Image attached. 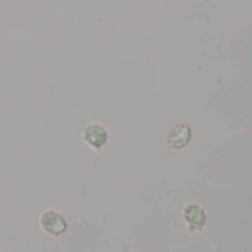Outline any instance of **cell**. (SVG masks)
Returning <instances> with one entry per match:
<instances>
[{"mask_svg": "<svg viewBox=\"0 0 252 252\" xmlns=\"http://www.w3.org/2000/svg\"><path fill=\"white\" fill-rule=\"evenodd\" d=\"M40 226L50 236H61L68 230V224L63 216L53 210H47L40 216Z\"/></svg>", "mask_w": 252, "mask_h": 252, "instance_id": "1", "label": "cell"}, {"mask_svg": "<svg viewBox=\"0 0 252 252\" xmlns=\"http://www.w3.org/2000/svg\"><path fill=\"white\" fill-rule=\"evenodd\" d=\"M109 139L108 130L96 123H90L83 128V140L93 149H102Z\"/></svg>", "mask_w": 252, "mask_h": 252, "instance_id": "2", "label": "cell"}, {"mask_svg": "<svg viewBox=\"0 0 252 252\" xmlns=\"http://www.w3.org/2000/svg\"><path fill=\"white\" fill-rule=\"evenodd\" d=\"M183 219H185V221H186V224L189 227V232H192V233L202 230V227L207 223L205 211L199 205H195V204H190V205H188L185 208Z\"/></svg>", "mask_w": 252, "mask_h": 252, "instance_id": "3", "label": "cell"}, {"mask_svg": "<svg viewBox=\"0 0 252 252\" xmlns=\"http://www.w3.org/2000/svg\"><path fill=\"white\" fill-rule=\"evenodd\" d=\"M190 142V130L188 126H177L168 134V145L174 149H182Z\"/></svg>", "mask_w": 252, "mask_h": 252, "instance_id": "4", "label": "cell"}]
</instances>
